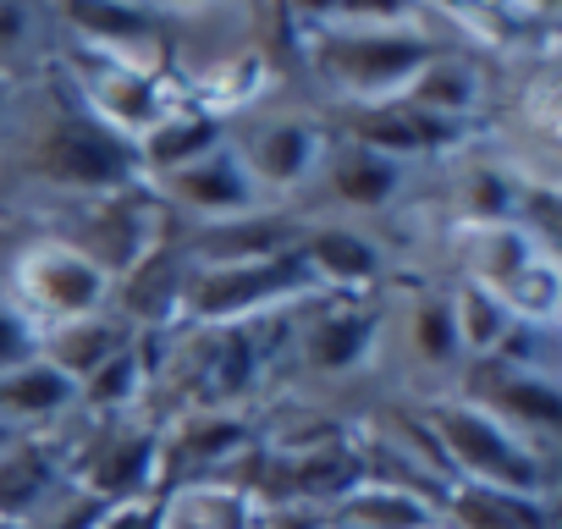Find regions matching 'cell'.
I'll list each match as a JSON object with an SVG mask.
<instances>
[{"label":"cell","instance_id":"cell-1","mask_svg":"<svg viewBox=\"0 0 562 529\" xmlns=\"http://www.w3.org/2000/svg\"><path fill=\"white\" fill-rule=\"evenodd\" d=\"M441 45L430 7H293V89L326 116L375 111Z\"/></svg>","mask_w":562,"mask_h":529},{"label":"cell","instance_id":"cell-2","mask_svg":"<svg viewBox=\"0 0 562 529\" xmlns=\"http://www.w3.org/2000/svg\"><path fill=\"white\" fill-rule=\"evenodd\" d=\"M331 138H337L331 116L321 105H310L293 83L254 100L248 111H237L226 122V144H232L237 166L248 171L259 204H270V210H299L310 199Z\"/></svg>","mask_w":562,"mask_h":529},{"label":"cell","instance_id":"cell-3","mask_svg":"<svg viewBox=\"0 0 562 529\" xmlns=\"http://www.w3.org/2000/svg\"><path fill=\"white\" fill-rule=\"evenodd\" d=\"M414 408H419L452 485H485V491L557 502V458L524 447L507 425H496L469 397L447 392V397H430V403H414Z\"/></svg>","mask_w":562,"mask_h":529},{"label":"cell","instance_id":"cell-4","mask_svg":"<svg viewBox=\"0 0 562 529\" xmlns=\"http://www.w3.org/2000/svg\"><path fill=\"white\" fill-rule=\"evenodd\" d=\"M23 226H45L61 243H72L94 271L116 288L144 254H155L171 237L166 210L149 199V188H122V193H100V199H72V204H50V210H29L12 215Z\"/></svg>","mask_w":562,"mask_h":529},{"label":"cell","instance_id":"cell-5","mask_svg":"<svg viewBox=\"0 0 562 529\" xmlns=\"http://www.w3.org/2000/svg\"><path fill=\"white\" fill-rule=\"evenodd\" d=\"M67 480L94 496L100 507L149 502L160 496V419L122 414V419H83L67 425Z\"/></svg>","mask_w":562,"mask_h":529},{"label":"cell","instance_id":"cell-6","mask_svg":"<svg viewBox=\"0 0 562 529\" xmlns=\"http://www.w3.org/2000/svg\"><path fill=\"white\" fill-rule=\"evenodd\" d=\"M321 288L310 282L299 243L288 254L265 259H237V264H188L182 288V326H248L265 315H281Z\"/></svg>","mask_w":562,"mask_h":529},{"label":"cell","instance_id":"cell-7","mask_svg":"<svg viewBox=\"0 0 562 529\" xmlns=\"http://www.w3.org/2000/svg\"><path fill=\"white\" fill-rule=\"evenodd\" d=\"M452 392L469 397L474 408H485L496 425H507L524 447L557 458V447H562V375L524 370L507 359H474Z\"/></svg>","mask_w":562,"mask_h":529},{"label":"cell","instance_id":"cell-8","mask_svg":"<svg viewBox=\"0 0 562 529\" xmlns=\"http://www.w3.org/2000/svg\"><path fill=\"white\" fill-rule=\"evenodd\" d=\"M299 259L321 293L337 299H370L397 282V254L375 226L337 221V215H304L299 210Z\"/></svg>","mask_w":562,"mask_h":529},{"label":"cell","instance_id":"cell-9","mask_svg":"<svg viewBox=\"0 0 562 529\" xmlns=\"http://www.w3.org/2000/svg\"><path fill=\"white\" fill-rule=\"evenodd\" d=\"M144 188L166 210L171 232H199V226H221V221L270 210V204H259V193H254V182L237 166V155H232L226 138L210 155H199V160H188V166H177L166 177H149Z\"/></svg>","mask_w":562,"mask_h":529},{"label":"cell","instance_id":"cell-10","mask_svg":"<svg viewBox=\"0 0 562 529\" xmlns=\"http://www.w3.org/2000/svg\"><path fill=\"white\" fill-rule=\"evenodd\" d=\"M496 83H502V67H491V61L458 50V45H441V50L408 78V89L397 94V105H408L414 116L436 122V127L452 133V138H474V133L491 122Z\"/></svg>","mask_w":562,"mask_h":529},{"label":"cell","instance_id":"cell-11","mask_svg":"<svg viewBox=\"0 0 562 529\" xmlns=\"http://www.w3.org/2000/svg\"><path fill=\"white\" fill-rule=\"evenodd\" d=\"M50 29H56V45H72L122 67L166 72L171 7H50Z\"/></svg>","mask_w":562,"mask_h":529},{"label":"cell","instance_id":"cell-12","mask_svg":"<svg viewBox=\"0 0 562 529\" xmlns=\"http://www.w3.org/2000/svg\"><path fill=\"white\" fill-rule=\"evenodd\" d=\"M67 425L50 436H12L0 447V524L34 529V518L67 485Z\"/></svg>","mask_w":562,"mask_h":529},{"label":"cell","instance_id":"cell-13","mask_svg":"<svg viewBox=\"0 0 562 529\" xmlns=\"http://www.w3.org/2000/svg\"><path fill=\"white\" fill-rule=\"evenodd\" d=\"M182 288H188V259L166 237L155 254H144L133 271L111 288V309L127 320L133 337L149 331H177L182 326Z\"/></svg>","mask_w":562,"mask_h":529},{"label":"cell","instance_id":"cell-14","mask_svg":"<svg viewBox=\"0 0 562 529\" xmlns=\"http://www.w3.org/2000/svg\"><path fill=\"white\" fill-rule=\"evenodd\" d=\"M315 518H321V529H447L441 496L386 480V474H364L348 496H337Z\"/></svg>","mask_w":562,"mask_h":529},{"label":"cell","instance_id":"cell-15","mask_svg":"<svg viewBox=\"0 0 562 529\" xmlns=\"http://www.w3.org/2000/svg\"><path fill=\"white\" fill-rule=\"evenodd\" d=\"M72 414H78V386L40 353L18 370H0V430L7 436H50Z\"/></svg>","mask_w":562,"mask_h":529},{"label":"cell","instance_id":"cell-16","mask_svg":"<svg viewBox=\"0 0 562 529\" xmlns=\"http://www.w3.org/2000/svg\"><path fill=\"white\" fill-rule=\"evenodd\" d=\"M259 513L265 507L243 480H188L155 496L160 529H254Z\"/></svg>","mask_w":562,"mask_h":529},{"label":"cell","instance_id":"cell-17","mask_svg":"<svg viewBox=\"0 0 562 529\" xmlns=\"http://www.w3.org/2000/svg\"><path fill=\"white\" fill-rule=\"evenodd\" d=\"M133 342L127 320L116 309H100V315H83V320H67V326H50L40 331V359L56 364L72 386H83L105 359H116L122 348Z\"/></svg>","mask_w":562,"mask_h":529},{"label":"cell","instance_id":"cell-18","mask_svg":"<svg viewBox=\"0 0 562 529\" xmlns=\"http://www.w3.org/2000/svg\"><path fill=\"white\" fill-rule=\"evenodd\" d=\"M221 138H226V122L182 100L177 111H166V116L133 144V155H138V177H144V182H149V177H166V171H177V166L210 155Z\"/></svg>","mask_w":562,"mask_h":529},{"label":"cell","instance_id":"cell-19","mask_svg":"<svg viewBox=\"0 0 562 529\" xmlns=\"http://www.w3.org/2000/svg\"><path fill=\"white\" fill-rule=\"evenodd\" d=\"M447 529H557V502L485 491V485H452L441 496Z\"/></svg>","mask_w":562,"mask_h":529},{"label":"cell","instance_id":"cell-20","mask_svg":"<svg viewBox=\"0 0 562 529\" xmlns=\"http://www.w3.org/2000/svg\"><path fill=\"white\" fill-rule=\"evenodd\" d=\"M56 56L50 7H23V0H0V94L34 83Z\"/></svg>","mask_w":562,"mask_h":529},{"label":"cell","instance_id":"cell-21","mask_svg":"<svg viewBox=\"0 0 562 529\" xmlns=\"http://www.w3.org/2000/svg\"><path fill=\"white\" fill-rule=\"evenodd\" d=\"M149 408V353L133 337L116 359H105L83 386H78V414L83 419H122Z\"/></svg>","mask_w":562,"mask_h":529},{"label":"cell","instance_id":"cell-22","mask_svg":"<svg viewBox=\"0 0 562 529\" xmlns=\"http://www.w3.org/2000/svg\"><path fill=\"white\" fill-rule=\"evenodd\" d=\"M452 293V326H458V342H463V359H491L502 348V337L513 331V315L474 282H447Z\"/></svg>","mask_w":562,"mask_h":529},{"label":"cell","instance_id":"cell-23","mask_svg":"<svg viewBox=\"0 0 562 529\" xmlns=\"http://www.w3.org/2000/svg\"><path fill=\"white\" fill-rule=\"evenodd\" d=\"M40 353V331L0 299V370H18V364H29Z\"/></svg>","mask_w":562,"mask_h":529},{"label":"cell","instance_id":"cell-24","mask_svg":"<svg viewBox=\"0 0 562 529\" xmlns=\"http://www.w3.org/2000/svg\"><path fill=\"white\" fill-rule=\"evenodd\" d=\"M89 529H160L155 524V496L149 502H122V507H105Z\"/></svg>","mask_w":562,"mask_h":529},{"label":"cell","instance_id":"cell-25","mask_svg":"<svg viewBox=\"0 0 562 529\" xmlns=\"http://www.w3.org/2000/svg\"><path fill=\"white\" fill-rule=\"evenodd\" d=\"M254 529H270V524H265V513H259V524H254Z\"/></svg>","mask_w":562,"mask_h":529},{"label":"cell","instance_id":"cell-26","mask_svg":"<svg viewBox=\"0 0 562 529\" xmlns=\"http://www.w3.org/2000/svg\"><path fill=\"white\" fill-rule=\"evenodd\" d=\"M0 529H12V524H0Z\"/></svg>","mask_w":562,"mask_h":529}]
</instances>
